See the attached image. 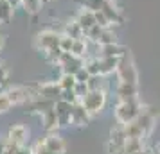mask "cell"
Segmentation results:
<instances>
[{
  "instance_id": "obj_1",
  "label": "cell",
  "mask_w": 160,
  "mask_h": 154,
  "mask_svg": "<svg viewBox=\"0 0 160 154\" xmlns=\"http://www.w3.org/2000/svg\"><path fill=\"white\" fill-rule=\"evenodd\" d=\"M79 102L87 110L88 115L94 117L97 113H101V110L104 108V104H106V91L102 88L101 90H88Z\"/></svg>"
},
{
  "instance_id": "obj_2",
  "label": "cell",
  "mask_w": 160,
  "mask_h": 154,
  "mask_svg": "<svg viewBox=\"0 0 160 154\" xmlns=\"http://www.w3.org/2000/svg\"><path fill=\"white\" fill-rule=\"evenodd\" d=\"M142 110V104L138 102L137 99L131 100H121L115 108V118L119 120V124H130L131 120H135L138 117V113Z\"/></svg>"
},
{
  "instance_id": "obj_3",
  "label": "cell",
  "mask_w": 160,
  "mask_h": 154,
  "mask_svg": "<svg viewBox=\"0 0 160 154\" xmlns=\"http://www.w3.org/2000/svg\"><path fill=\"white\" fill-rule=\"evenodd\" d=\"M115 72H117V75H119V81L131 82V84H137L138 82V72H137V68H135V63H133V59H131L130 52H126L124 56L119 58Z\"/></svg>"
},
{
  "instance_id": "obj_4",
  "label": "cell",
  "mask_w": 160,
  "mask_h": 154,
  "mask_svg": "<svg viewBox=\"0 0 160 154\" xmlns=\"http://www.w3.org/2000/svg\"><path fill=\"white\" fill-rule=\"evenodd\" d=\"M104 18L108 20L110 25H122L124 23V15H122V9L117 7L115 2H104L102 4V7L99 9Z\"/></svg>"
},
{
  "instance_id": "obj_5",
  "label": "cell",
  "mask_w": 160,
  "mask_h": 154,
  "mask_svg": "<svg viewBox=\"0 0 160 154\" xmlns=\"http://www.w3.org/2000/svg\"><path fill=\"white\" fill-rule=\"evenodd\" d=\"M58 43H59V32H56V30H43L36 36V47L42 52L56 49Z\"/></svg>"
},
{
  "instance_id": "obj_6",
  "label": "cell",
  "mask_w": 160,
  "mask_h": 154,
  "mask_svg": "<svg viewBox=\"0 0 160 154\" xmlns=\"http://www.w3.org/2000/svg\"><path fill=\"white\" fill-rule=\"evenodd\" d=\"M61 88H59L58 82H43V84H38V95L49 99V100H56L59 99Z\"/></svg>"
},
{
  "instance_id": "obj_7",
  "label": "cell",
  "mask_w": 160,
  "mask_h": 154,
  "mask_svg": "<svg viewBox=\"0 0 160 154\" xmlns=\"http://www.w3.org/2000/svg\"><path fill=\"white\" fill-rule=\"evenodd\" d=\"M138 95V88L137 84H131V82H119L117 86V97L121 100H131V99H137Z\"/></svg>"
},
{
  "instance_id": "obj_8",
  "label": "cell",
  "mask_w": 160,
  "mask_h": 154,
  "mask_svg": "<svg viewBox=\"0 0 160 154\" xmlns=\"http://www.w3.org/2000/svg\"><path fill=\"white\" fill-rule=\"evenodd\" d=\"M99 49H101L99 56H102V58H121V56H124L128 52L126 47H122V45H119V43L99 45Z\"/></svg>"
},
{
  "instance_id": "obj_9",
  "label": "cell",
  "mask_w": 160,
  "mask_h": 154,
  "mask_svg": "<svg viewBox=\"0 0 160 154\" xmlns=\"http://www.w3.org/2000/svg\"><path fill=\"white\" fill-rule=\"evenodd\" d=\"M27 134H29V131H27V127L22 124H15L9 127V142H13V143H18V145H23V142H25V138H27Z\"/></svg>"
},
{
  "instance_id": "obj_10",
  "label": "cell",
  "mask_w": 160,
  "mask_h": 154,
  "mask_svg": "<svg viewBox=\"0 0 160 154\" xmlns=\"http://www.w3.org/2000/svg\"><path fill=\"white\" fill-rule=\"evenodd\" d=\"M90 115L87 113V110L81 106V102H76L72 104V110H70V124H78V125H83L88 122Z\"/></svg>"
},
{
  "instance_id": "obj_11",
  "label": "cell",
  "mask_w": 160,
  "mask_h": 154,
  "mask_svg": "<svg viewBox=\"0 0 160 154\" xmlns=\"http://www.w3.org/2000/svg\"><path fill=\"white\" fill-rule=\"evenodd\" d=\"M43 143L47 152H65V143H63L61 136H58V134H49L43 140Z\"/></svg>"
},
{
  "instance_id": "obj_12",
  "label": "cell",
  "mask_w": 160,
  "mask_h": 154,
  "mask_svg": "<svg viewBox=\"0 0 160 154\" xmlns=\"http://www.w3.org/2000/svg\"><path fill=\"white\" fill-rule=\"evenodd\" d=\"M99 59V75H110V73L115 72L117 68V61L119 58H102V56H97Z\"/></svg>"
},
{
  "instance_id": "obj_13",
  "label": "cell",
  "mask_w": 160,
  "mask_h": 154,
  "mask_svg": "<svg viewBox=\"0 0 160 154\" xmlns=\"http://www.w3.org/2000/svg\"><path fill=\"white\" fill-rule=\"evenodd\" d=\"M76 22H78V25H79L81 29H83V32H85V30H87V29H90L92 25H95L94 13L83 7V9L79 11V13H78V16H76Z\"/></svg>"
},
{
  "instance_id": "obj_14",
  "label": "cell",
  "mask_w": 160,
  "mask_h": 154,
  "mask_svg": "<svg viewBox=\"0 0 160 154\" xmlns=\"http://www.w3.org/2000/svg\"><path fill=\"white\" fill-rule=\"evenodd\" d=\"M124 154H142L144 147H142V138H126L122 145Z\"/></svg>"
},
{
  "instance_id": "obj_15",
  "label": "cell",
  "mask_w": 160,
  "mask_h": 154,
  "mask_svg": "<svg viewBox=\"0 0 160 154\" xmlns=\"http://www.w3.org/2000/svg\"><path fill=\"white\" fill-rule=\"evenodd\" d=\"M70 54L76 56V58H85L88 54V41L85 38H78L72 41V47H70Z\"/></svg>"
},
{
  "instance_id": "obj_16",
  "label": "cell",
  "mask_w": 160,
  "mask_h": 154,
  "mask_svg": "<svg viewBox=\"0 0 160 154\" xmlns=\"http://www.w3.org/2000/svg\"><path fill=\"white\" fill-rule=\"evenodd\" d=\"M59 66H61V72H63V73H72V75H74V73L83 66V59L72 56L70 59H67L65 63H63V65H59Z\"/></svg>"
},
{
  "instance_id": "obj_17",
  "label": "cell",
  "mask_w": 160,
  "mask_h": 154,
  "mask_svg": "<svg viewBox=\"0 0 160 154\" xmlns=\"http://www.w3.org/2000/svg\"><path fill=\"white\" fill-rule=\"evenodd\" d=\"M110 43H117V34L112 30V27H106V29L101 30L95 45H110Z\"/></svg>"
},
{
  "instance_id": "obj_18",
  "label": "cell",
  "mask_w": 160,
  "mask_h": 154,
  "mask_svg": "<svg viewBox=\"0 0 160 154\" xmlns=\"http://www.w3.org/2000/svg\"><path fill=\"white\" fill-rule=\"evenodd\" d=\"M42 122H43V127L47 131H52V129L58 127V124H56V113H54L52 108L42 113Z\"/></svg>"
},
{
  "instance_id": "obj_19",
  "label": "cell",
  "mask_w": 160,
  "mask_h": 154,
  "mask_svg": "<svg viewBox=\"0 0 160 154\" xmlns=\"http://www.w3.org/2000/svg\"><path fill=\"white\" fill-rule=\"evenodd\" d=\"M63 34L70 36L72 40H78V38H83V29L78 25L76 20H72V22L65 23V30H63Z\"/></svg>"
},
{
  "instance_id": "obj_20",
  "label": "cell",
  "mask_w": 160,
  "mask_h": 154,
  "mask_svg": "<svg viewBox=\"0 0 160 154\" xmlns=\"http://www.w3.org/2000/svg\"><path fill=\"white\" fill-rule=\"evenodd\" d=\"M42 2L43 0H22L20 6L25 9L27 15H36V13H40V9H42Z\"/></svg>"
},
{
  "instance_id": "obj_21",
  "label": "cell",
  "mask_w": 160,
  "mask_h": 154,
  "mask_svg": "<svg viewBox=\"0 0 160 154\" xmlns=\"http://www.w3.org/2000/svg\"><path fill=\"white\" fill-rule=\"evenodd\" d=\"M13 11H15V9L11 7L6 0H0V22L8 23L9 20H11V16H13Z\"/></svg>"
},
{
  "instance_id": "obj_22",
  "label": "cell",
  "mask_w": 160,
  "mask_h": 154,
  "mask_svg": "<svg viewBox=\"0 0 160 154\" xmlns=\"http://www.w3.org/2000/svg\"><path fill=\"white\" fill-rule=\"evenodd\" d=\"M58 84L61 90H74V86H76V77H74L72 73H61Z\"/></svg>"
},
{
  "instance_id": "obj_23",
  "label": "cell",
  "mask_w": 160,
  "mask_h": 154,
  "mask_svg": "<svg viewBox=\"0 0 160 154\" xmlns=\"http://www.w3.org/2000/svg\"><path fill=\"white\" fill-rule=\"evenodd\" d=\"M83 68L88 72V75H99V59L90 58L87 61H83Z\"/></svg>"
},
{
  "instance_id": "obj_24",
  "label": "cell",
  "mask_w": 160,
  "mask_h": 154,
  "mask_svg": "<svg viewBox=\"0 0 160 154\" xmlns=\"http://www.w3.org/2000/svg\"><path fill=\"white\" fill-rule=\"evenodd\" d=\"M88 90H101L102 88V75H90L87 79Z\"/></svg>"
},
{
  "instance_id": "obj_25",
  "label": "cell",
  "mask_w": 160,
  "mask_h": 154,
  "mask_svg": "<svg viewBox=\"0 0 160 154\" xmlns=\"http://www.w3.org/2000/svg\"><path fill=\"white\" fill-rule=\"evenodd\" d=\"M104 2L106 0H83V7L88 9V11H92V13H95V11H99L102 7Z\"/></svg>"
},
{
  "instance_id": "obj_26",
  "label": "cell",
  "mask_w": 160,
  "mask_h": 154,
  "mask_svg": "<svg viewBox=\"0 0 160 154\" xmlns=\"http://www.w3.org/2000/svg\"><path fill=\"white\" fill-rule=\"evenodd\" d=\"M72 41H74V40L70 36H67V34H59V43H58L59 50H61V52H70Z\"/></svg>"
},
{
  "instance_id": "obj_27",
  "label": "cell",
  "mask_w": 160,
  "mask_h": 154,
  "mask_svg": "<svg viewBox=\"0 0 160 154\" xmlns=\"http://www.w3.org/2000/svg\"><path fill=\"white\" fill-rule=\"evenodd\" d=\"M11 100H9V97L6 95V91H2L0 93V113H6L8 110H11Z\"/></svg>"
},
{
  "instance_id": "obj_28",
  "label": "cell",
  "mask_w": 160,
  "mask_h": 154,
  "mask_svg": "<svg viewBox=\"0 0 160 154\" xmlns=\"http://www.w3.org/2000/svg\"><path fill=\"white\" fill-rule=\"evenodd\" d=\"M87 91H88L87 82H76V86H74V93H76V97H78V100H81Z\"/></svg>"
},
{
  "instance_id": "obj_29",
  "label": "cell",
  "mask_w": 160,
  "mask_h": 154,
  "mask_svg": "<svg viewBox=\"0 0 160 154\" xmlns=\"http://www.w3.org/2000/svg\"><path fill=\"white\" fill-rule=\"evenodd\" d=\"M74 77H76V82H87V79L90 77V75H88V72L83 68V66H81L79 70L74 73Z\"/></svg>"
},
{
  "instance_id": "obj_30",
  "label": "cell",
  "mask_w": 160,
  "mask_h": 154,
  "mask_svg": "<svg viewBox=\"0 0 160 154\" xmlns=\"http://www.w3.org/2000/svg\"><path fill=\"white\" fill-rule=\"evenodd\" d=\"M15 154H32V151H31V149H27V147L20 145L18 149H16V152H15Z\"/></svg>"
},
{
  "instance_id": "obj_31",
  "label": "cell",
  "mask_w": 160,
  "mask_h": 154,
  "mask_svg": "<svg viewBox=\"0 0 160 154\" xmlns=\"http://www.w3.org/2000/svg\"><path fill=\"white\" fill-rule=\"evenodd\" d=\"M110 154H124V151L121 149V147H113V145H110Z\"/></svg>"
},
{
  "instance_id": "obj_32",
  "label": "cell",
  "mask_w": 160,
  "mask_h": 154,
  "mask_svg": "<svg viewBox=\"0 0 160 154\" xmlns=\"http://www.w3.org/2000/svg\"><path fill=\"white\" fill-rule=\"evenodd\" d=\"M6 2H8L9 6L15 9V7H18V6H20V2H22V0H6Z\"/></svg>"
},
{
  "instance_id": "obj_33",
  "label": "cell",
  "mask_w": 160,
  "mask_h": 154,
  "mask_svg": "<svg viewBox=\"0 0 160 154\" xmlns=\"http://www.w3.org/2000/svg\"><path fill=\"white\" fill-rule=\"evenodd\" d=\"M4 43H6V36H4V34H2V32H0V49H2V47H4Z\"/></svg>"
},
{
  "instance_id": "obj_34",
  "label": "cell",
  "mask_w": 160,
  "mask_h": 154,
  "mask_svg": "<svg viewBox=\"0 0 160 154\" xmlns=\"http://www.w3.org/2000/svg\"><path fill=\"white\" fill-rule=\"evenodd\" d=\"M4 149H6V142H0V154L4 152Z\"/></svg>"
},
{
  "instance_id": "obj_35",
  "label": "cell",
  "mask_w": 160,
  "mask_h": 154,
  "mask_svg": "<svg viewBox=\"0 0 160 154\" xmlns=\"http://www.w3.org/2000/svg\"><path fill=\"white\" fill-rule=\"evenodd\" d=\"M106 2H117V0H106Z\"/></svg>"
}]
</instances>
